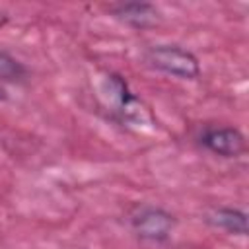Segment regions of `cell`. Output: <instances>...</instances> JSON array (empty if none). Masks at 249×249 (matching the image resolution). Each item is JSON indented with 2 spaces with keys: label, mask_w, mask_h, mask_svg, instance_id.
I'll use <instances>...</instances> for the list:
<instances>
[{
  "label": "cell",
  "mask_w": 249,
  "mask_h": 249,
  "mask_svg": "<svg viewBox=\"0 0 249 249\" xmlns=\"http://www.w3.org/2000/svg\"><path fill=\"white\" fill-rule=\"evenodd\" d=\"M146 60L152 68L181 80H196L200 76L198 58L179 45H154L146 51Z\"/></svg>",
  "instance_id": "6da1fadb"
},
{
  "label": "cell",
  "mask_w": 249,
  "mask_h": 249,
  "mask_svg": "<svg viewBox=\"0 0 249 249\" xmlns=\"http://www.w3.org/2000/svg\"><path fill=\"white\" fill-rule=\"evenodd\" d=\"M175 224L177 220L171 212H167L161 206H154V204H140L130 214L132 231L140 239L152 241V243L167 241Z\"/></svg>",
  "instance_id": "3957f363"
},
{
  "label": "cell",
  "mask_w": 249,
  "mask_h": 249,
  "mask_svg": "<svg viewBox=\"0 0 249 249\" xmlns=\"http://www.w3.org/2000/svg\"><path fill=\"white\" fill-rule=\"evenodd\" d=\"M0 74L8 76V80H16L19 74H23V68L14 58H10L8 54L0 53Z\"/></svg>",
  "instance_id": "52a82bcc"
},
{
  "label": "cell",
  "mask_w": 249,
  "mask_h": 249,
  "mask_svg": "<svg viewBox=\"0 0 249 249\" xmlns=\"http://www.w3.org/2000/svg\"><path fill=\"white\" fill-rule=\"evenodd\" d=\"M4 21H6V16H4V12H2V10H0V25H2V23H4Z\"/></svg>",
  "instance_id": "ba28073f"
},
{
  "label": "cell",
  "mask_w": 249,
  "mask_h": 249,
  "mask_svg": "<svg viewBox=\"0 0 249 249\" xmlns=\"http://www.w3.org/2000/svg\"><path fill=\"white\" fill-rule=\"evenodd\" d=\"M196 140L204 150L220 158H237L245 152V136L235 126H206Z\"/></svg>",
  "instance_id": "277c9868"
},
{
  "label": "cell",
  "mask_w": 249,
  "mask_h": 249,
  "mask_svg": "<svg viewBox=\"0 0 249 249\" xmlns=\"http://www.w3.org/2000/svg\"><path fill=\"white\" fill-rule=\"evenodd\" d=\"M111 14L132 29H146L156 25L160 14L154 4L148 2H121L111 6Z\"/></svg>",
  "instance_id": "5b68a950"
},
{
  "label": "cell",
  "mask_w": 249,
  "mask_h": 249,
  "mask_svg": "<svg viewBox=\"0 0 249 249\" xmlns=\"http://www.w3.org/2000/svg\"><path fill=\"white\" fill-rule=\"evenodd\" d=\"M103 97H107V105H111L113 117L121 123H142L148 119V109L142 107L140 99L128 89V84L119 74H109L101 86Z\"/></svg>",
  "instance_id": "7a4b0ae2"
},
{
  "label": "cell",
  "mask_w": 249,
  "mask_h": 249,
  "mask_svg": "<svg viewBox=\"0 0 249 249\" xmlns=\"http://www.w3.org/2000/svg\"><path fill=\"white\" fill-rule=\"evenodd\" d=\"M212 228L222 230L231 235H247V212L233 206H218L212 208L204 218Z\"/></svg>",
  "instance_id": "8992f818"
}]
</instances>
